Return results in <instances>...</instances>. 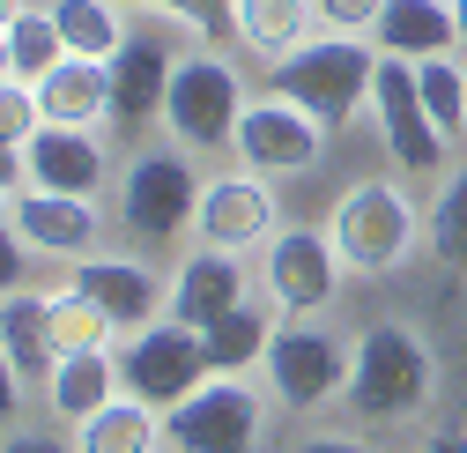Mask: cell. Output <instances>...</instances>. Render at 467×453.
Listing matches in <instances>:
<instances>
[{"instance_id":"obj_1","label":"cell","mask_w":467,"mask_h":453,"mask_svg":"<svg viewBox=\"0 0 467 453\" xmlns=\"http://www.w3.org/2000/svg\"><path fill=\"white\" fill-rule=\"evenodd\" d=\"M431 394H438V357H431V342L408 320H379V327L357 334V350H348V386H341L348 416H364V424H416L431 409Z\"/></svg>"},{"instance_id":"obj_2","label":"cell","mask_w":467,"mask_h":453,"mask_svg":"<svg viewBox=\"0 0 467 453\" xmlns=\"http://www.w3.org/2000/svg\"><path fill=\"white\" fill-rule=\"evenodd\" d=\"M245 104H253V97H245L238 68H230L215 45H193V52H179V68H171V90H163V134L179 142V149H193V156H215V149L238 142Z\"/></svg>"},{"instance_id":"obj_3","label":"cell","mask_w":467,"mask_h":453,"mask_svg":"<svg viewBox=\"0 0 467 453\" xmlns=\"http://www.w3.org/2000/svg\"><path fill=\"white\" fill-rule=\"evenodd\" d=\"M371 75H379V60L357 45V37H312L305 52H289L282 68H267V82H275V97H289V104H305L312 120L334 134V127H348L364 111V97H371Z\"/></svg>"},{"instance_id":"obj_4","label":"cell","mask_w":467,"mask_h":453,"mask_svg":"<svg viewBox=\"0 0 467 453\" xmlns=\"http://www.w3.org/2000/svg\"><path fill=\"white\" fill-rule=\"evenodd\" d=\"M327 238L341 253V268H357V275H393L408 253H416V208H408L400 186L386 179H364V186H348L327 216Z\"/></svg>"},{"instance_id":"obj_5","label":"cell","mask_w":467,"mask_h":453,"mask_svg":"<svg viewBox=\"0 0 467 453\" xmlns=\"http://www.w3.org/2000/svg\"><path fill=\"white\" fill-rule=\"evenodd\" d=\"M119 379H127L134 402H149L156 416H171L193 386L215 379V372H208V342H201V327H186V320H171V312H163L156 327L127 334V350H119Z\"/></svg>"},{"instance_id":"obj_6","label":"cell","mask_w":467,"mask_h":453,"mask_svg":"<svg viewBox=\"0 0 467 453\" xmlns=\"http://www.w3.org/2000/svg\"><path fill=\"white\" fill-rule=\"evenodd\" d=\"M201 186L208 179H193V163H186L179 142H171V149H141L127 163V179H119V223L134 238L163 246V238H179L186 223L201 216Z\"/></svg>"},{"instance_id":"obj_7","label":"cell","mask_w":467,"mask_h":453,"mask_svg":"<svg viewBox=\"0 0 467 453\" xmlns=\"http://www.w3.org/2000/svg\"><path fill=\"white\" fill-rule=\"evenodd\" d=\"M348 350H357V342H341V334H327V327H312V320L275 327V342H267V357H260L275 402L297 409V416L341 402V386H348Z\"/></svg>"},{"instance_id":"obj_8","label":"cell","mask_w":467,"mask_h":453,"mask_svg":"<svg viewBox=\"0 0 467 453\" xmlns=\"http://www.w3.org/2000/svg\"><path fill=\"white\" fill-rule=\"evenodd\" d=\"M260 431H267V409L238 379H208L163 416V446L171 453H260Z\"/></svg>"},{"instance_id":"obj_9","label":"cell","mask_w":467,"mask_h":453,"mask_svg":"<svg viewBox=\"0 0 467 453\" xmlns=\"http://www.w3.org/2000/svg\"><path fill=\"white\" fill-rule=\"evenodd\" d=\"M230 156H238L245 172H260V179H297V172H312V163L327 156V127L312 120L305 104H289V97L267 90V97L245 104Z\"/></svg>"},{"instance_id":"obj_10","label":"cell","mask_w":467,"mask_h":453,"mask_svg":"<svg viewBox=\"0 0 467 453\" xmlns=\"http://www.w3.org/2000/svg\"><path fill=\"white\" fill-rule=\"evenodd\" d=\"M371 111H379V142H386V156L400 163L408 179H431L438 163H445V134H438V120H431V104H423V90H416V60H379V75H371Z\"/></svg>"},{"instance_id":"obj_11","label":"cell","mask_w":467,"mask_h":453,"mask_svg":"<svg viewBox=\"0 0 467 453\" xmlns=\"http://www.w3.org/2000/svg\"><path fill=\"white\" fill-rule=\"evenodd\" d=\"M260 282H267L275 312L312 320L334 298V282H341V253L327 238V223H319V231H312V223H282V231L267 238V253H260Z\"/></svg>"},{"instance_id":"obj_12","label":"cell","mask_w":467,"mask_h":453,"mask_svg":"<svg viewBox=\"0 0 467 453\" xmlns=\"http://www.w3.org/2000/svg\"><path fill=\"white\" fill-rule=\"evenodd\" d=\"M193 231H201V246H223V253H253V246H267L282 223H275V194H267V179L260 172H215L208 186H201V216H193Z\"/></svg>"},{"instance_id":"obj_13","label":"cell","mask_w":467,"mask_h":453,"mask_svg":"<svg viewBox=\"0 0 467 453\" xmlns=\"http://www.w3.org/2000/svg\"><path fill=\"white\" fill-rule=\"evenodd\" d=\"M16 238H23L30 253H52V260H89L97 238H104L97 194H45V186H23V194H16Z\"/></svg>"},{"instance_id":"obj_14","label":"cell","mask_w":467,"mask_h":453,"mask_svg":"<svg viewBox=\"0 0 467 453\" xmlns=\"http://www.w3.org/2000/svg\"><path fill=\"white\" fill-rule=\"evenodd\" d=\"M75 290L104 312V327H119V334H141L163 320V298H171V282H156L141 260H111V253H89L75 260Z\"/></svg>"},{"instance_id":"obj_15","label":"cell","mask_w":467,"mask_h":453,"mask_svg":"<svg viewBox=\"0 0 467 453\" xmlns=\"http://www.w3.org/2000/svg\"><path fill=\"white\" fill-rule=\"evenodd\" d=\"M23 186H45V194H97L104 186V172H111V156H104V142H97V127H37L30 142H23Z\"/></svg>"},{"instance_id":"obj_16","label":"cell","mask_w":467,"mask_h":453,"mask_svg":"<svg viewBox=\"0 0 467 453\" xmlns=\"http://www.w3.org/2000/svg\"><path fill=\"white\" fill-rule=\"evenodd\" d=\"M245 298H253V290H245V268H238V253L201 246V253H186V260H179V275H171V298H163V312L208 334V327H215L230 305H245Z\"/></svg>"},{"instance_id":"obj_17","label":"cell","mask_w":467,"mask_h":453,"mask_svg":"<svg viewBox=\"0 0 467 453\" xmlns=\"http://www.w3.org/2000/svg\"><path fill=\"white\" fill-rule=\"evenodd\" d=\"M171 68H179V45L163 30H127V45L111 52V120H163Z\"/></svg>"},{"instance_id":"obj_18","label":"cell","mask_w":467,"mask_h":453,"mask_svg":"<svg viewBox=\"0 0 467 453\" xmlns=\"http://www.w3.org/2000/svg\"><path fill=\"white\" fill-rule=\"evenodd\" d=\"M371 37L386 60H445L460 45V16H452V0H386Z\"/></svg>"},{"instance_id":"obj_19","label":"cell","mask_w":467,"mask_h":453,"mask_svg":"<svg viewBox=\"0 0 467 453\" xmlns=\"http://www.w3.org/2000/svg\"><path fill=\"white\" fill-rule=\"evenodd\" d=\"M119 394H127V379H119V357L111 350H67L45 372V409L67 416V424H89L104 402H119Z\"/></svg>"},{"instance_id":"obj_20","label":"cell","mask_w":467,"mask_h":453,"mask_svg":"<svg viewBox=\"0 0 467 453\" xmlns=\"http://www.w3.org/2000/svg\"><path fill=\"white\" fill-rule=\"evenodd\" d=\"M312 16H319V0H230V30L267 68H282L289 52L312 45Z\"/></svg>"},{"instance_id":"obj_21","label":"cell","mask_w":467,"mask_h":453,"mask_svg":"<svg viewBox=\"0 0 467 453\" xmlns=\"http://www.w3.org/2000/svg\"><path fill=\"white\" fill-rule=\"evenodd\" d=\"M37 90V111L52 127H97V120H111V60H67L52 68L45 82H30Z\"/></svg>"},{"instance_id":"obj_22","label":"cell","mask_w":467,"mask_h":453,"mask_svg":"<svg viewBox=\"0 0 467 453\" xmlns=\"http://www.w3.org/2000/svg\"><path fill=\"white\" fill-rule=\"evenodd\" d=\"M208 372L215 379H238L253 357H267V342H275V298H245V305H230L208 334Z\"/></svg>"},{"instance_id":"obj_23","label":"cell","mask_w":467,"mask_h":453,"mask_svg":"<svg viewBox=\"0 0 467 453\" xmlns=\"http://www.w3.org/2000/svg\"><path fill=\"white\" fill-rule=\"evenodd\" d=\"M0 357H16V372L45 379L52 364H60V342H52V305L37 290H16V298H0Z\"/></svg>"},{"instance_id":"obj_24","label":"cell","mask_w":467,"mask_h":453,"mask_svg":"<svg viewBox=\"0 0 467 453\" xmlns=\"http://www.w3.org/2000/svg\"><path fill=\"white\" fill-rule=\"evenodd\" d=\"M163 446V424L149 402H134V394H119V402H104L82 431H75V453H156Z\"/></svg>"},{"instance_id":"obj_25","label":"cell","mask_w":467,"mask_h":453,"mask_svg":"<svg viewBox=\"0 0 467 453\" xmlns=\"http://www.w3.org/2000/svg\"><path fill=\"white\" fill-rule=\"evenodd\" d=\"M52 23H60V37H67L75 60H111V52L127 45L119 0H52Z\"/></svg>"},{"instance_id":"obj_26","label":"cell","mask_w":467,"mask_h":453,"mask_svg":"<svg viewBox=\"0 0 467 453\" xmlns=\"http://www.w3.org/2000/svg\"><path fill=\"white\" fill-rule=\"evenodd\" d=\"M8 60H16V82H45L67 60V37H60V23H52V8H23L8 23Z\"/></svg>"},{"instance_id":"obj_27","label":"cell","mask_w":467,"mask_h":453,"mask_svg":"<svg viewBox=\"0 0 467 453\" xmlns=\"http://www.w3.org/2000/svg\"><path fill=\"white\" fill-rule=\"evenodd\" d=\"M416 90H423V104H431V120H438L445 142L467 134V68L460 60H416Z\"/></svg>"},{"instance_id":"obj_28","label":"cell","mask_w":467,"mask_h":453,"mask_svg":"<svg viewBox=\"0 0 467 453\" xmlns=\"http://www.w3.org/2000/svg\"><path fill=\"white\" fill-rule=\"evenodd\" d=\"M45 305H52V342H60V357L67 350H104V312L75 290V282H67V290H45Z\"/></svg>"},{"instance_id":"obj_29","label":"cell","mask_w":467,"mask_h":453,"mask_svg":"<svg viewBox=\"0 0 467 453\" xmlns=\"http://www.w3.org/2000/svg\"><path fill=\"white\" fill-rule=\"evenodd\" d=\"M431 253L452 275H467V163H460V179H445V194L431 208Z\"/></svg>"},{"instance_id":"obj_30","label":"cell","mask_w":467,"mask_h":453,"mask_svg":"<svg viewBox=\"0 0 467 453\" xmlns=\"http://www.w3.org/2000/svg\"><path fill=\"white\" fill-rule=\"evenodd\" d=\"M141 16H163L171 30H186V37H208L215 23H230V0H134Z\"/></svg>"},{"instance_id":"obj_31","label":"cell","mask_w":467,"mask_h":453,"mask_svg":"<svg viewBox=\"0 0 467 453\" xmlns=\"http://www.w3.org/2000/svg\"><path fill=\"white\" fill-rule=\"evenodd\" d=\"M37 127H45L37 90H30V82H0V142H8V149H23Z\"/></svg>"},{"instance_id":"obj_32","label":"cell","mask_w":467,"mask_h":453,"mask_svg":"<svg viewBox=\"0 0 467 453\" xmlns=\"http://www.w3.org/2000/svg\"><path fill=\"white\" fill-rule=\"evenodd\" d=\"M379 8H386V0H319V23H327L334 37H357V30L379 23Z\"/></svg>"},{"instance_id":"obj_33","label":"cell","mask_w":467,"mask_h":453,"mask_svg":"<svg viewBox=\"0 0 467 453\" xmlns=\"http://www.w3.org/2000/svg\"><path fill=\"white\" fill-rule=\"evenodd\" d=\"M23 260H30V246L16 238V223H0V298L23 290Z\"/></svg>"},{"instance_id":"obj_34","label":"cell","mask_w":467,"mask_h":453,"mask_svg":"<svg viewBox=\"0 0 467 453\" xmlns=\"http://www.w3.org/2000/svg\"><path fill=\"white\" fill-rule=\"evenodd\" d=\"M23 416V372H16V357H0V424H16Z\"/></svg>"},{"instance_id":"obj_35","label":"cell","mask_w":467,"mask_h":453,"mask_svg":"<svg viewBox=\"0 0 467 453\" xmlns=\"http://www.w3.org/2000/svg\"><path fill=\"white\" fill-rule=\"evenodd\" d=\"M0 453H67V446H60V438H45V431H16Z\"/></svg>"},{"instance_id":"obj_36","label":"cell","mask_w":467,"mask_h":453,"mask_svg":"<svg viewBox=\"0 0 467 453\" xmlns=\"http://www.w3.org/2000/svg\"><path fill=\"white\" fill-rule=\"evenodd\" d=\"M289 453H371V446L364 438H297Z\"/></svg>"},{"instance_id":"obj_37","label":"cell","mask_w":467,"mask_h":453,"mask_svg":"<svg viewBox=\"0 0 467 453\" xmlns=\"http://www.w3.org/2000/svg\"><path fill=\"white\" fill-rule=\"evenodd\" d=\"M423 453H467V431H460V424H438V431L423 438Z\"/></svg>"},{"instance_id":"obj_38","label":"cell","mask_w":467,"mask_h":453,"mask_svg":"<svg viewBox=\"0 0 467 453\" xmlns=\"http://www.w3.org/2000/svg\"><path fill=\"white\" fill-rule=\"evenodd\" d=\"M16 179H30V172H23V149L0 142V194H16Z\"/></svg>"},{"instance_id":"obj_39","label":"cell","mask_w":467,"mask_h":453,"mask_svg":"<svg viewBox=\"0 0 467 453\" xmlns=\"http://www.w3.org/2000/svg\"><path fill=\"white\" fill-rule=\"evenodd\" d=\"M0 82H16V60H8V30H0Z\"/></svg>"},{"instance_id":"obj_40","label":"cell","mask_w":467,"mask_h":453,"mask_svg":"<svg viewBox=\"0 0 467 453\" xmlns=\"http://www.w3.org/2000/svg\"><path fill=\"white\" fill-rule=\"evenodd\" d=\"M16 16H23V0H0V30H8Z\"/></svg>"},{"instance_id":"obj_41","label":"cell","mask_w":467,"mask_h":453,"mask_svg":"<svg viewBox=\"0 0 467 453\" xmlns=\"http://www.w3.org/2000/svg\"><path fill=\"white\" fill-rule=\"evenodd\" d=\"M452 16H460V45H467V0H452Z\"/></svg>"},{"instance_id":"obj_42","label":"cell","mask_w":467,"mask_h":453,"mask_svg":"<svg viewBox=\"0 0 467 453\" xmlns=\"http://www.w3.org/2000/svg\"><path fill=\"white\" fill-rule=\"evenodd\" d=\"M0 201H8V194H0Z\"/></svg>"}]
</instances>
